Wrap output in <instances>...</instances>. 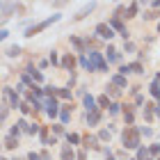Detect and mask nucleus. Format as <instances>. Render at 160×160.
<instances>
[{
	"label": "nucleus",
	"mask_w": 160,
	"mask_h": 160,
	"mask_svg": "<svg viewBox=\"0 0 160 160\" xmlns=\"http://www.w3.org/2000/svg\"><path fill=\"white\" fill-rule=\"evenodd\" d=\"M108 108H110V114H119V110H121V105H119V103H110Z\"/></svg>",
	"instance_id": "393cba45"
},
{
	"label": "nucleus",
	"mask_w": 160,
	"mask_h": 160,
	"mask_svg": "<svg viewBox=\"0 0 160 160\" xmlns=\"http://www.w3.org/2000/svg\"><path fill=\"white\" fill-rule=\"evenodd\" d=\"M80 64H82V69L89 71V62H87V57H85V55H80Z\"/></svg>",
	"instance_id": "473e14b6"
},
{
	"label": "nucleus",
	"mask_w": 160,
	"mask_h": 160,
	"mask_svg": "<svg viewBox=\"0 0 160 160\" xmlns=\"http://www.w3.org/2000/svg\"><path fill=\"white\" fill-rule=\"evenodd\" d=\"M28 160H41V158H39V153H34V151H32V153L28 156Z\"/></svg>",
	"instance_id": "ea45409f"
},
{
	"label": "nucleus",
	"mask_w": 160,
	"mask_h": 160,
	"mask_svg": "<svg viewBox=\"0 0 160 160\" xmlns=\"http://www.w3.org/2000/svg\"><path fill=\"white\" fill-rule=\"evenodd\" d=\"M0 160H5V158H0Z\"/></svg>",
	"instance_id": "37998d69"
},
{
	"label": "nucleus",
	"mask_w": 160,
	"mask_h": 160,
	"mask_svg": "<svg viewBox=\"0 0 160 160\" xmlns=\"http://www.w3.org/2000/svg\"><path fill=\"white\" fill-rule=\"evenodd\" d=\"M87 62H89V71H108V62L103 60V55H101V53H96V50H92V53H89Z\"/></svg>",
	"instance_id": "7ed1b4c3"
},
{
	"label": "nucleus",
	"mask_w": 160,
	"mask_h": 160,
	"mask_svg": "<svg viewBox=\"0 0 160 160\" xmlns=\"http://www.w3.org/2000/svg\"><path fill=\"white\" fill-rule=\"evenodd\" d=\"M5 147H7V149H16V147H18V140H16V137H12V135H9V137L5 140Z\"/></svg>",
	"instance_id": "f3484780"
},
{
	"label": "nucleus",
	"mask_w": 160,
	"mask_h": 160,
	"mask_svg": "<svg viewBox=\"0 0 160 160\" xmlns=\"http://www.w3.org/2000/svg\"><path fill=\"white\" fill-rule=\"evenodd\" d=\"M18 110L23 112V114H28V112L32 110V108H30V103H21V105H18Z\"/></svg>",
	"instance_id": "c85d7f7f"
},
{
	"label": "nucleus",
	"mask_w": 160,
	"mask_h": 160,
	"mask_svg": "<svg viewBox=\"0 0 160 160\" xmlns=\"http://www.w3.org/2000/svg\"><path fill=\"white\" fill-rule=\"evenodd\" d=\"M108 60H110V62H119V50L117 48H108Z\"/></svg>",
	"instance_id": "2eb2a0df"
},
{
	"label": "nucleus",
	"mask_w": 160,
	"mask_h": 160,
	"mask_svg": "<svg viewBox=\"0 0 160 160\" xmlns=\"http://www.w3.org/2000/svg\"><path fill=\"white\" fill-rule=\"evenodd\" d=\"M137 160H147V149L144 147H137Z\"/></svg>",
	"instance_id": "5701e85b"
},
{
	"label": "nucleus",
	"mask_w": 160,
	"mask_h": 160,
	"mask_svg": "<svg viewBox=\"0 0 160 160\" xmlns=\"http://www.w3.org/2000/svg\"><path fill=\"white\" fill-rule=\"evenodd\" d=\"M71 43H73L76 48H82V41H80L78 37H71Z\"/></svg>",
	"instance_id": "72a5a7b5"
},
{
	"label": "nucleus",
	"mask_w": 160,
	"mask_h": 160,
	"mask_svg": "<svg viewBox=\"0 0 160 160\" xmlns=\"http://www.w3.org/2000/svg\"><path fill=\"white\" fill-rule=\"evenodd\" d=\"M144 18H147V21H151V18H156V12H147V14H144Z\"/></svg>",
	"instance_id": "4c0bfd02"
},
{
	"label": "nucleus",
	"mask_w": 160,
	"mask_h": 160,
	"mask_svg": "<svg viewBox=\"0 0 160 160\" xmlns=\"http://www.w3.org/2000/svg\"><path fill=\"white\" fill-rule=\"evenodd\" d=\"M147 160H149V158H147Z\"/></svg>",
	"instance_id": "c03bdc74"
},
{
	"label": "nucleus",
	"mask_w": 160,
	"mask_h": 160,
	"mask_svg": "<svg viewBox=\"0 0 160 160\" xmlns=\"http://www.w3.org/2000/svg\"><path fill=\"white\" fill-rule=\"evenodd\" d=\"M57 21H60V16H57V14H53V16H48L46 21H41V23H37V25H30V28L25 30V37H34V34H39L41 30H46L48 25L57 23Z\"/></svg>",
	"instance_id": "f03ea898"
},
{
	"label": "nucleus",
	"mask_w": 160,
	"mask_h": 160,
	"mask_svg": "<svg viewBox=\"0 0 160 160\" xmlns=\"http://www.w3.org/2000/svg\"><path fill=\"white\" fill-rule=\"evenodd\" d=\"M55 94H57L60 98H71V92H69V89H64V87H62V89H55Z\"/></svg>",
	"instance_id": "412c9836"
},
{
	"label": "nucleus",
	"mask_w": 160,
	"mask_h": 160,
	"mask_svg": "<svg viewBox=\"0 0 160 160\" xmlns=\"http://www.w3.org/2000/svg\"><path fill=\"white\" fill-rule=\"evenodd\" d=\"M121 142H123V149H137L140 147V130L137 128H126L121 135Z\"/></svg>",
	"instance_id": "f257e3e1"
},
{
	"label": "nucleus",
	"mask_w": 160,
	"mask_h": 160,
	"mask_svg": "<svg viewBox=\"0 0 160 160\" xmlns=\"http://www.w3.org/2000/svg\"><path fill=\"white\" fill-rule=\"evenodd\" d=\"M62 67L67 69V71H73V67H76V57H73V55L69 53V55H67V57H64V60H62Z\"/></svg>",
	"instance_id": "9d476101"
},
{
	"label": "nucleus",
	"mask_w": 160,
	"mask_h": 160,
	"mask_svg": "<svg viewBox=\"0 0 160 160\" xmlns=\"http://www.w3.org/2000/svg\"><path fill=\"white\" fill-rule=\"evenodd\" d=\"M151 94H153V98H158V73H156V78H153V82H151Z\"/></svg>",
	"instance_id": "aec40b11"
},
{
	"label": "nucleus",
	"mask_w": 160,
	"mask_h": 160,
	"mask_svg": "<svg viewBox=\"0 0 160 160\" xmlns=\"http://www.w3.org/2000/svg\"><path fill=\"white\" fill-rule=\"evenodd\" d=\"M98 121H101V112H98V110H94V112H87V123H89V126H96Z\"/></svg>",
	"instance_id": "9b49d317"
},
{
	"label": "nucleus",
	"mask_w": 160,
	"mask_h": 160,
	"mask_svg": "<svg viewBox=\"0 0 160 160\" xmlns=\"http://www.w3.org/2000/svg\"><path fill=\"white\" fill-rule=\"evenodd\" d=\"M14 160H23V158H18V156H16V158H14Z\"/></svg>",
	"instance_id": "79ce46f5"
},
{
	"label": "nucleus",
	"mask_w": 160,
	"mask_h": 160,
	"mask_svg": "<svg viewBox=\"0 0 160 160\" xmlns=\"http://www.w3.org/2000/svg\"><path fill=\"white\" fill-rule=\"evenodd\" d=\"M96 142H98L96 137H89V135L85 137V147H96Z\"/></svg>",
	"instance_id": "b1692460"
},
{
	"label": "nucleus",
	"mask_w": 160,
	"mask_h": 160,
	"mask_svg": "<svg viewBox=\"0 0 160 160\" xmlns=\"http://www.w3.org/2000/svg\"><path fill=\"white\" fill-rule=\"evenodd\" d=\"M96 34H98L101 39H112V37H114L112 28L108 25V23H98V25H96Z\"/></svg>",
	"instance_id": "20e7f679"
},
{
	"label": "nucleus",
	"mask_w": 160,
	"mask_h": 160,
	"mask_svg": "<svg viewBox=\"0 0 160 160\" xmlns=\"http://www.w3.org/2000/svg\"><path fill=\"white\" fill-rule=\"evenodd\" d=\"M7 55H9V57H18L21 55V46H9V48H7Z\"/></svg>",
	"instance_id": "6ab92c4d"
},
{
	"label": "nucleus",
	"mask_w": 160,
	"mask_h": 160,
	"mask_svg": "<svg viewBox=\"0 0 160 160\" xmlns=\"http://www.w3.org/2000/svg\"><path fill=\"white\" fill-rule=\"evenodd\" d=\"M7 37H9V32H7V30H0V41H5Z\"/></svg>",
	"instance_id": "e433bc0d"
},
{
	"label": "nucleus",
	"mask_w": 160,
	"mask_h": 160,
	"mask_svg": "<svg viewBox=\"0 0 160 160\" xmlns=\"http://www.w3.org/2000/svg\"><path fill=\"white\" fill-rule=\"evenodd\" d=\"M123 117H126V123H128V126L133 123V112H130V110H126V112H123Z\"/></svg>",
	"instance_id": "7c9ffc66"
},
{
	"label": "nucleus",
	"mask_w": 160,
	"mask_h": 160,
	"mask_svg": "<svg viewBox=\"0 0 160 160\" xmlns=\"http://www.w3.org/2000/svg\"><path fill=\"white\" fill-rule=\"evenodd\" d=\"M39 130H41V142H43V144H48V128L43 126V128H39Z\"/></svg>",
	"instance_id": "cd10ccee"
},
{
	"label": "nucleus",
	"mask_w": 160,
	"mask_h": 160,
	"mask_svg": "<svg viewBox=\"0 0 160 160\" xmlns=\"http://www.w3.org/2000/svg\"><path fill=\"white\" fill-rule=\"evenodd\" d=\"M98 105H101V108H108V105H110V101H108V96H101V98H98Z\"/></svg>",
	"instance_id": "c756f323"
},
{
	"label": "nucleus",
	"mask_w": 160,
	"mask_h": 160,
	"mask_svg": "<svg viewBox=\"0 0 160 160\" xmlns=\"http://www.w3.org/2000/svg\"><path fill=\"white\" fill-rule=\"evenodd\" d=\"M98 137H101V140H108V142H110V130H101Z\"/></svg>",
	"instance_id": "2f4dec72"
},
{
	"label": "nucleus",
	"mask_w": 160,
	"mask_h": 160,
	"mask_svg": "<svg viewBox=\"0 0 160 160\" xmlns=\"http://www.w3.org/2000/svg\"><path fill=\"white\" fill-rule=\"evenodd\" d=\"M25 130L30 135H34V133H39V123H32V126H25Z\"/></svg>",
	"instance_id": "bb28decb"
},
{
	"label": "nucleus",
	"mask_w": 160,
	"mask_h": 160,
	"mask_svg": "<svg viewBox=\"0 0 160 160\" xmlns=\"http://www.w3.org/2000/svg\"><path fill=\"white\" fill-rule=\"evenodd\" d=\"M137 9H140V5H137V2H133V5H128L126 18H133V16H137Z\"/></svg>",
	"instance_id": "dca6fc26"
},
{
	"label": "nucleus",
	"mask_w": 160,
	"mask_h": 160,
	"mask_svg": "<svg viewBox=\"0 0 160 160\" xmlns=\"http://www.w3.org/2000/svg\"><path fill=\"white\" fill-rule=\"evenodd\" d=\"M60 117H62V123H69V119H71V112H69V108H64Z\"/></svg>",
	"instance_id": "4be33fe9"
},
{
	"label": "nucleus",
	"mask_w": 160,
	"mask_h": 160,
	"mask_svg": "<svg viewBox=\"0 0 160 160\" xmlns=\"http://www.w3.org/2000/svg\"><path fill=\"white\" fill-rule=\"evenodd\" d=\"M73 158H76L73 149H71L69 144H64V147H62V160H73Z\"/></svg>",
	"instance_id": "f8f14e48"
},
{
	"label": "nucleus",
	"mask_w": 160,
	"mask_h": 160,
	"mask_svg": "<svg viewBox=\"0 0 160 160\" xmlns=\"http://www.w3.org/2000/svg\"><path fill=\"white\" fill-rule=\"evenodd\" d=\"M16 9H18V5H16V2H0V12L5 14V18L9 16V14H14Z\"/></svg>",
	"instance_id": "0eeeda50"
},
{
	"label": "nucleus",
	"mask_w": 160,
	"mask_h": 160,
	"mask_svg": "<svg viewBox=\"0 0 160 160\" xmlns=\"http://www.w3.org/2000/svg\"><path fill=\"white\" fill-rule=\"evenodd\" d=\"M50 62H53V64H57V62H60V60H57V53H55V50L50 53Z\"/></svg>",
	"instance_id": "58836bf2"
},
{
	"label": "nucleus",
	"mask_w": 160,
	"mask_h": 160,
	"mask_svg": "<svg viewBox=\"0 0 160 160\" xmlns=\"http://www.w3.org/2000/svg\"><path fill=\"white\" fill-rule=\"evenodd\" d=\"M46 112H48V117H57V112H60V105H57V101L55 98H46Z\"/></svg>",
	"instance_id": "39448f33"
},
{
	"label": "nucleus",
	"mask_w": 160,
	"mask_h": 160,
	"mask_svg": "<svg viewBox=\"0 0 160 160\" xmlns=\"http://www.w3.org/2000/svg\"><path fill=\"white\" fill-rule=\"evenodd\" d=\"M85 108H87V112H94V110H98L96 108V101H94L89 94H85Z\"/></svg>",
	"instance_id": "ddd939ff"
},
{
	"label": "nucleus",
	"mask_w": 160,
	"mask_h": 160,
	"mask_svg": "<svg viewBox=\"0 0 160 160\" xmlns=\"http://www.w3.org/2000/svg\"><path fill=\"white\" fill-rule=\"evenodd\" d=\"M108 89H110V94H112V96H119V89H117V87H112V85H110Z\"/></svg>",
	"instance_id": "f704fd0d"
},
{
	"label": "nucleus",
	"mask_w": 160,
	"mask_h": 160,
	"mask_svg": "<svg viewBox=\"0 0 160 160\" xmlns=\"http://www.w3.org/2000/svg\"><path fill=\"white\" fill-rule=\"evenodd\" d=\"M94 7H96V2H89V5H85L82 9H80V12L76 14V21H82L85 16H89V14L94 12Z\"/></svg>",
	"instance_id": "6e6552de"
},
{
	"label": "nucleus",
	"mask_w": 160,
	"mask_h": 160,
	"mask_svg": "<svg viewBox=\"0 0 160 160\" xmlns=\"http://www.w3.org/2000/svg\"><path fill=\"white\" fill-rule=\"evenodd\" d=\"M5 117H7V108H0V121H5Z\"/></svg>",
	"instance_id": "c9c22d12"
},
{
	"label": "nucleus",
	"mask_w": 160,
	"mask_h": 160,
	"mask_svg": "<svg viewBox=\"0 0 160 160\" xmlns=\"http://www.w3.org/2000/svg\"><path fill=\"white\" fill-rule=\"evenodd\" d=\"M110 28H114V30H119V32H126V28L121 25L119 18H112V21H110Z\"/></svg>",
	"instance_id": "a211bd4d"
},
{
	"label": "nucleus",
	"mask_w": 160,
	"mask_h": 160,
	"mask_svg": "<svg viewBox=\"0 0 160 160\" xmlns=\"http://www.w3.org/2000/svg\"><path fill=\"white\" fill-rule=\"evenodd\" d=\"M5 98L9 101V105H12V108H18V105H21V101H18L16 94H14L12 87H5Z\"/></svg>",
	"instance_id": "423d86ee"
},
{
	"label": "nucleus",
	"mask_w": 160,
	"mask_h": 160,
	"mask_svg": "<svg viewBox=\"0 0 160 160\" xmlns=\"http://www.w3.org/2000/svg\"><path fill=\"white\" fill-rule=\"evenodd\" d=\"M67 140H69V144H78V142H80V137H78L76 133H69V135H67Z\"/></svg>",
	"instance_id": "a878e982"
},
{
	"label": "nucleus",
	"mask_w": 160,
	"mask_h": 160,
	"mask_svg": "<svg viewBox=\"0 0 160 160\" xmlns=\"http://www.w3.org/2000/svg\"><path fill=\"white\" fill-rule=\"evenodd\" d=\"M105 156H108V160H117V158L112 156V151H110V149H105Z\"/></svg>",
	"instance_id": "a19ab883"
},
{
	"label": "nucleus",
	"mask_w": 160,
	"mask_h": 160,
	"mask_svg": "<svg viewBox=\"0 0 160 160\" xmlns=\"http://www.w3.org/2000/svg\"><path fill=\"white\" fill-rule=\"evenodd\" d=\"M156 112H158V105H156V103H151V105H147V108H144V119H147V121H153V117H156Z\"/></svg>",
	"instance_id": "1a4fd4ad"
},
{
	"label": "nucleus",
	"mask_w": 160,
	"mask_h": 160,
	"mask_svg": "<svg viewBox=\"0 0 160 160\" xmlns=\"http://www.w3.org/2000/svg\"><path fill=\"white\" fill-rule=\"evenodd\" d=\"M112 87H117V89H126V78H123V76H114L112 78Z\"/></svg>",
	"instance_id": "4468645a"
}]
</instances>
